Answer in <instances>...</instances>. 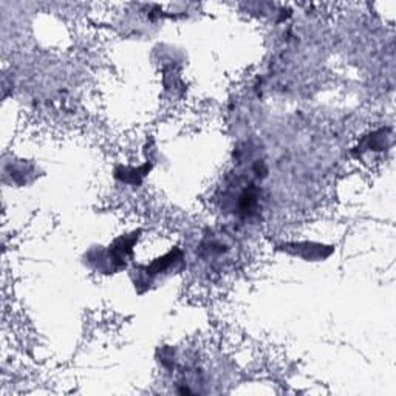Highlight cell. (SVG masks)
Here are the masks:
<instances>
[{
    "label": "cell",
    "instance_id": "1",
    "mask_svg": "<svg viewBox=\"0 0 396 396\" xmlns=\"http://www.w3.org/2000/svg\"><path fill=\"white\" fill-rule=\"evenodd\" d=\"M285 253L288 254H294V256H299L303 260H321V259H325L333 253V248L327 249V246L321 245V243H286V245L282 246Z\"/></svg>",
    "mask_w": 396,
    "mask_h": 396
}]
</instances>
